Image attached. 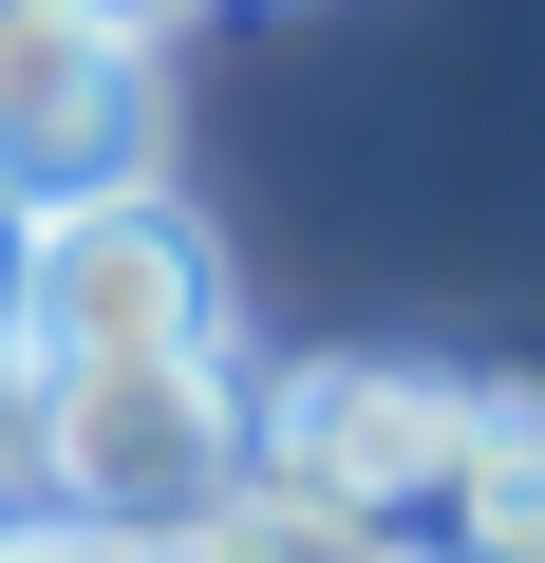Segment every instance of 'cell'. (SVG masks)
Here are the masks:
<instances>
[{"mask_svg": "<svg viewBox=\"0 0 545 563\" xmlns=\"http://www.w3.org/2000/svg\"><path fill=\"white\" fill-rule=\"evenodd\" d=\"M0 563H151V544H113V526H57V507H20V526H0Z\"/></svg>", "mask_w": 545, "mask_h": 563, "instance_id": "obj_6", "label": "cell"}, {"mask_svg": "<svg viewBox=\"0 0 545 563\" xmlns=\"http://www.w3.org/2000/svg\"><path fill=\"white\" fill-rule=\"evenodd\" d=\"M20 225H39V207H20V188H0V301H20Z\"/></svg>", "mask_w": 545, "mask_h": 563, "instance_id": "obj_7", "label": "cell"}, {"mask_svg": "<svg viewBox=\"0 0 545 563\" xmlns=\"http://www.w3.org/2000/svg\"><path fill=\"white\" fill-rule=\"evenodd\" d=\"M0 451H20V339H0Z\"/></svg>", "mask_w": 545, "mask_h": 563, "instance_id": "obj_8", "label": "cell"}, {"mask_svg": "<svg viewBox=\"0 0 545 563\" xmlns=\"http://www.w3.org/2000/svg\"><path fill=\"white\" fill-rule=\"evenodd\" d=\"M170 169V38L95 20V0H0V188L95 207Z\"/></svg>", "mask_w": 545, "mask_h": 563, "instance_id": "obj_4", "label": "cell"}, {"mask_svg": "<svg viewBox=\"0 0 545 563\" xmlns=\"http://www.w3.org/2000/svg\"><path fill=\"white\" fill-rule=\"evenodd\" d=\"M20 376H76V357H226V244L151 188H95V207H39L20 225V301H0Z\"/></svg>", "mask_w": 545, "mask_h": 563, "instance_id": "obj_3", "label": "cell"}, {"mask_svg": "<svg viewBox=\"0 0 545 563\" xmlns=\"http://www.w3.org/2000/svg\"><path fill=\"white\" fill-rule=\"evenodd\" d=\"M414 563H545V376H470V432H451Z\"/></svg>", "mask_w": 545, "mask_h": 563, "instance_id": "obj_5", "label": "cell"}, {"mask_svg": "<svg viewBox=\"0 0 545 563\" xmlns=\"http://www.w3.org/2000/svg\"><path fill=\"white\" fill-rule=\"evenodd\" d=\"M20 470L57 526H113V544H188L207 507H244V376L226 357H76V376H20Z\"/></svg>", "mask_w": 545, "mask_h": 563, "instance_id": "obj_1", "label": "cell"}, {"mask_svg": "<svg viewBox=\"0 0 545 563\" xmlns=\"http://www.w3.org/2000/svg\"><path fill=\"white\" fill-rule=\"evenodd\" d=\"M451 432H470V376L451 357H302V376L244 395V488L414 563V526L451 488Z\"/></svg>", "mask_w": 545, "mask_h": 563, "instance_id": "obj_2", "label": "cell"}]
</instances>
